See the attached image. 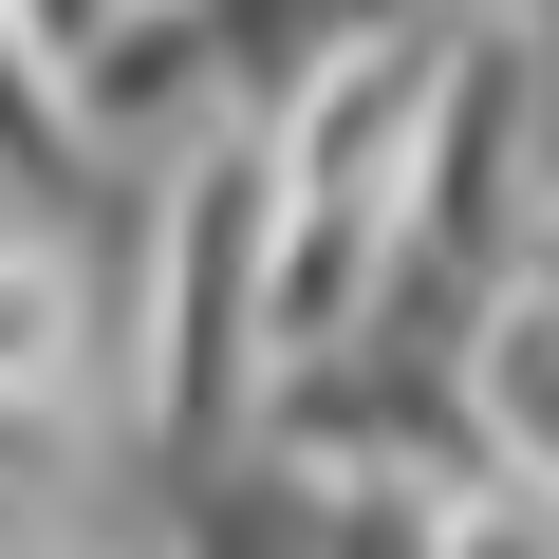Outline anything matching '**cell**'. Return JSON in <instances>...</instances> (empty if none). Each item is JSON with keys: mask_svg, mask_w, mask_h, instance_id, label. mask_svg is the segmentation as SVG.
Returning <instances> with one entry per match:
<instances>
[{"mask_svg": "<svg viewBox=\"0 0 559 559\" xmlns=\"http://www.w3.org/2000/svg\"><path fill=\"white\" fill-rule=\"evenodd\" d=\"M242 261H261V168H205V205H187V318H242ZM224 392H242V355L187 336L168 355V429H224Z\"/></svg>", "mask_w": 559, "mask_h": 559, "instance_id": "obj_1", "label": "cell"}]
</instances>
